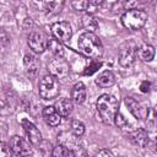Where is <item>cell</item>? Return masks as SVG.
<instances>
[{"instance_id": "cell-17", "label": "cell", "mask_w": 157, "mask_h": 157, "mask_svg": "<svg viewBox=\"0 0 157 157\" xmlns=\"http://www.w3.org/2000/svg\"><path fill=\"white\" fill-rule=\"evenodd\" d=\"M81 26L83 29H86V32H91V33H94V31L98 28V21L97 18L91 15V13H86L85 16H82L81 18Z\"/></svg>"}, {"instance_id": "cell-24", "label": "cell", "mask_w": 157, "mask_h": 157, "mask_svg": "<svg viewBox=\"0 0 157 157\" xmlns=\"http://www.w3.org/2000/svg\"><path fill=\"white\" fill-rule=\"evenodd\" d=\"M146 125L150 129H155L157 125V112L153 109H148V114L146 117Z\"/></svg>"}, {"instance_id": "cell-12", "label": "cell", "mask_w": 157, "mask_h": 157, "mask_svg": "<svg viewBox=\"0 0 157 157\" xmlns=\"http://www.w3.org/2000/svg\"><path fill=\"white\" fill-rule=\"evenodd\" d=\"M42 115H43V119L44 121L50 125V126H58L60 124V120H61V115L56 112L55 107L54 105H47L43 108V112H42Z\"/></svg>"}, {"instance_id": "cell-5", "label": "cell", "mask_w": 157, "mask_h": 157, "mask_svg": "<svg viewBox=\"0 0 157 157\" xmlns=\"http://www.w3.org/2000/svg\"><path fill=\"white\" fill-rule=\"evenodd\" d=\"M137 52L139 48L135 44V42H128L125 43L120 52H119V64L123 67H129L131 65H134V63L137 59Z\"/></svg>"}, {"instance_id": "cell-16", "label": "cell", "mask_w": 157, "mask_h": 157, "mask_svg": "<svg viewBox=\"0 0 157 157\" xmlns=\"http://www.w3.org/2000/svg\"><path fill=\"white\" fill-rule=\"evenodd\" d=\"M71 99L72 102L77 103V104H81L85 102L86 99V86L83 82H77L74 85L72 90H71Z\"/></svg>"}, {"instance_id": "cell-14", "label": "cell", "mask_w": 157, "mask_h": 157, "mask_svg": "<svg viewBox=\"0 0 157 157\" xmlns=\"http://www.w3.org/2000/svg\"><path fill=\"white\" fill-rule=\"evenodd\" d=\"M54 107H55L56 112L61 117H69L71 114L72 109H74V103H72V99L66 98V97H63V98H59L54 103Z\"/></svg>"}, {"instance_id": "cell-1", "label": "cell", "mask_w": 157, "mask_h": 157, "mask_svg": "<svg viewBox=\"0 0 157 157\" xmlns=\"http://www.w3.org/2000/svg\"><path fill=\"white\" fill-rule=\"evenodd\" d=\"M77 45H78L80 52L88 58L98 59L103 55V44L94 33L83 32L78 37Z\"/></svg>"}, {"instance_id": "cell-25", "label": "cell", "mask_w": 157, "mask_h": 157, "mask_svg": "<svg viewBox=\"0 0 157 157\" xmlns=\"http://www.w3.org/2000/svg\"><path fill=\"white\" fill-rule=\"evenodd\" d=\"M69 150H70V156H72V157H87V153H86L85 148L80 145L71 146Z\"/></svg>"}, {"instance_id": "cell-34", "label": "cell", "mask_w": 157, "mask_h": 157, "mask_svg": "<svg viewBox=\"0 0 157 157\" xmlns=\"http://www.w3.org/2000/svg\"><path fill=\"white\" fill-rule=\"evenodd\" d=\"M153 147H155V151L157 152V137H156V140H155V142H153Z\"/></svg>"}, {"instance_id": "cell-18", "label": "cell", "mask_w": 157, "mask_h": 157, "mask_svg": "<svg viewBox=\"0 0 157 157\" xmlns=\"http://www.w3.org/2000/svg\"><path fill=\"white\" fill-rule=\"evenodd\" d=\"M23 65L29 74H36L39 69V60L33 54H26L23 58Z\"/></svg>"}, {"instance_id": "cell-13", "label": "cell", "mask_w": 157, "mask_h": 157, "mask_svg": "<svg viewBox=\"0 0 157 157\" xmlns=\"http://www.w3.org/2000/svg\"><path fill=\"white\" fill-rule=\"evenodd\" d=\"M129 140L139 147H145L148 144V134L145 129L139 128L129 132Z\"/></svg>"}, {"instance_id": "cell-15", "label": "cell", "mask_w": 157, "mask_h": 157, "mask_svg": "<svg viewBox=\"0 0 157 157\" xmlns=\"http://www.w3.org/2000/svg\"><path fill=\"white\" fill-rule=\"evenodd\" d=\"M115 83V75L110 70L101 72L96 78V85L101 88H109Z\"/></svg>"}, {"instance_id": "cell-27", "label": "cell", "mask_w": 157, "mask_h": 157, "mask_svg": "<svg viewBox=\"0 0 157 157\" xmlns=\"http://www.w3.org/2000/svg\"><path fill=\"white\" fill-rule=\"evenodd\" d=\"M114 124H115L118 128H120V129H125V128L129 125V121H128L126 118L119 112V113L117 114L115 119H114Z\"/></svg>"}, {"instance_id": "cell-10", "label": "cell", "mask_w": 157, "mask_h": 157, "mask_svg": "<svg viewBox=\"0 0 157 157\" xmlns=\"http://www.w3.org/2000/svg\"><path fill=\"white\" fill-rule=\"evenodd\" d=\"M48 42L49 39L40 32H32L28 37V45L36 54L43 53L48 48Z\"/></svg>"}, {"instance_id": "cell-32", "label": "cell", "mask_w": 157, "mask_h": 157, "mask_svg": "<svg viewBox=\"0 0 157 157\" xmlns=\"http://www.w3.org/2000/svg\"><path fill=\"white\" fill-rule=\"evenodd\" d=\"M140 91H141L142 93H148V92L151 91V82L147 81V80L142 81V82L140 83Z\"/></svg>"}, {"instance_id": "cell-28", "label": "cell", "mask_w": 157, "mask_h": 157, "mask_svg": "<svg viewBox=\"0 0 157 157\" xmlns=\"http://www.w3.org/2000/svg\"><path fill=\"white\" fill-rule=\"evenodd\" d=\"M102 66L101 61H91V64L85 69L83 75H92L94 71H97V69H99Z\"/></svg>"}, {"instance_id": "cell-30", "label": "cell", "mask_w": 157, "mask_h": 157, "mask_svg": "<svg viewBox=\"0 0 157 157\" xmlns=\"http://www.w3.org/2000/svg\"><path fill=\"white\" fill-rule=\"evenodd\" d=\"M102 5H103V2H102V1H97V0H94V1H90V0H88L87 12L92 15V12L97 11L98 9H101V7H102Z\"/></svg>"}, {"instance_id": "cell-22", "label": "cell", "mask_w": 157, "mask_h": 157, "mask_svg": "<svg viewBox=\"0 0 157 157\" xmlns=\"http://www.w3.org/2000/svg\"><path fill=\"white\" fill-rule=\"evenodd\" d=\"M70 130L76 137H80L85 134V125L82 121H80L77 119H72L70 123Z\"/></svg>"}, {"instance_id": "cell-26", "label": "cell", "mask_w": 157, "mask_h": 157, "mask_svg": "<svg viewBox=\"0 0 157 157\" xmlns=\"http://www.w3.org/2000/svg\"><path fill=\"white\" fill-rule=\"evenodd\" d=\"M71 5L76 11H87L88 1L87 0H75V1H71Z\"/></svg>"}, {"instance_id": "cell-2", "label": "cell", "mask_w": 157, "mask_h": 157, "mask_svg": "<svg viewBox=\"0 0 157 157\" xmlns=\"http://www.w3.org/2000/svg\"><path fill=\"white\" fill-rule=\"evenodd\" d=\"M96 107L104 123L107 124L114 123V119L119 113V102L114 96L108 93L99 96V98L96 102Z\"/></svg>"}, {"instance_id": "cell-31", "label": "cell", "mask_w": 157, "mask_h": 157, "mask_svg": "<svg viewBox=\"0 0 157 157\" xmlns=\"http://www.w3.org/2000/svg\"><path fill=\"white\" fill-rule=\"evenodd\" d=\"M94 157H115V156H114V153H113L110 150H108V148H102V150H99V151L96 153Z\"/></svg>"}, {"instance_id": "cell-21", "label": "cell", "mask_w": 157, "mask_h": 157, "mask_svg": "<svg viewBox=\"0 0 157 157\" xmlns=\"http://www.w3.org/2000/svg\"><path fill=\"white\" fill-rule=\"evenodd\" d=\"M64 7V1H50L45 4V11L48 16H55L61 12Z\"/></svg>"}, {"instance_id": "cell-33", "label": "cell", "mask_w": 157, "mask_h": 157, "mask_svg": "<svg viewBox=\"0 0 157 157\" xmlns=\"http://www.w3.org/2000/svg\"><path fill=\"white\" fill-rule=\"evenodd\" d=\"M1 44H2V47H6V33H5V31L1 32Z\"/></svg>"}, {"instance_id": "cell-9", "label": "cell", "mask_w": 157, "mask_h": 157, "mask_svg": "<svg viewBox=\"0 0 157 157\" xmlns=\"http://www.w3.org/2000/svg\"><path fill=\"white\" fill-rule=\"evenodd\" d=\"M124 102H125V105L128 107L129 112H130L136 119H139V120L146 119L150 108H147V107H146L145 104H142L141 102L134 99L132 97H125Z\"/></svg>"}, {"instance_id": "cell-6", "label": "cell", "mask_w": 157, "mask_h": 157, "mask_svg": "<svg viewBox=\"0 0 157 157\" xmlns=\"http://www.w3.org/2000/svg\"><path fill=\"white\" fill-rule=\"evenodd\" d=\"M9 145L11 147L12 152L17 156L27 157L32 153V144H29V140H26L18 135H13L10 139Z\"/></svg>"}, {"instance_id": "cell-29", "label": "cell", "mask_w": 157, "mask_h": 157, "mask_svg": "<svg viewBox=\"0 0 157 157\" xmlns=\"http://www.w3.org/2000/svg\"><path fill=\"white\" fill-rule=\"evenodd\" d=\"M1 148H0V157H12V150L10 145L1 142Z\"/></svg>"}, {"instance_id": "cell-3", "label": "cell", "mask_w": 157, "mask_h": 157, "mask_svg": "<svg viewBox=\"0 0 157 157\" xmlns=\"http://www.w3.org/2000/svg\"><path fill=\"white\" fill-rule=\"evenodd\" d=\"M147 12L144 9H130L126 10L121 16V23L125 28L130 31L141 29L147 21Z\"/></svg>"}, {"instance_id": "cell-19", "label": "cell", "mask_w": 157, "mask_h": 157, "mask_svg": "<svg viewBox=\"0 0 157 157\" xmlns=\"http://www.w3.org/2000/svg\"><path fill=\"white\" fill-rule=\"evenodd\" d=\"M137 55L142 61H147L148 63L155 58V48L151 44H142L139 48Z\"/></svg>"}, {"instance_id": "cell-20", "label": "cell", "mask_w": 157, "mask_h": 157, "mask_svg": "<svg viewBox=\"0 0 157 157\" xmlns=\"http://www.w3.org/2000/svg\"><path fill=\"white\" fill-rule=\"evenodd\" d=\"M48 48H49V50H50L56 58H63V56H64V53H65L64 45L61 44V42H59L58 39H55L54 37L49 39V42H48Z\"/></svg>"}, {"instance_id": "cell-7", "label": "cell", "mask_w": 157, "mask_h": 157, "mask_svg": "<svg viewBox=\"0 0 157 157\" xmlns=\"http://www.w3.org/2000/svg\"><path fill=\"white\" fill-rule=\"evenodd\" d=\"M53 37L55 39H58L59 42H66L71 38L72 36V28L70 26L69 22L66 21H59V22H54L50 27Z\"/></svg>"}, {"instance_id": "cell-11", "label": "cell", "mask_w": 157, "mask_h": 157, "mask_svg": "<svg viewBox=\"0 0 157 157\" xmlns=\"http://www.w3.org/2000/svg\"><path fill=\"white\" fill-rule=\"evenodd\" d=\"M21 124H22V128H23L29 142L32 145H36V146L39 145L42 142V132H40V130L32 121H29L27 119H23L21 121Z\"/></svg>"}, {"instance_id": "cell-23", "label": "cell", "mask_w": 157, "mask_h": 157, "mask_svg": "<svg viewBox=\"0 0 157 157\" xmlns=\"http://www.w3.org/2000/svg\"><path fill=\"white\" fill-rule=\"evenodd\" d=\"M52 157H70V150L64 144H59L54 146L52 151Z\"/></svg>"}, {"instance_id": "cell-8", "label": "cell", "mask_w": 157, "mask_h": 157, "mask_svg": "<svg viewBox=\"0 0 157 157\" xmlns=\"http://www.w3.org/2000/svg\"><path fill=\"white\" fill-rule=\"evenodd\" d=\"M48 70H49V74L55 76L58 80L59 78H64L69 75V64L66 60H64L63 58H56V59H53L49 64H48Z\"/></svg>"}, {"instance_id": "cell-4", "label": "cell", "mask_w": 157, "mask_h": 157, "mask_svg": "<svg viewBox=\"0 0 157 157\" xmlns=\"http://www.w3.org/2000/svg\"><path fill=\"white\" fill-rule=\"evenodd\" d=\"M38 92H39V96L45 101L56 98L60 93L59 80L50 74L43 76L38 85Z\"/></svg>"}]
</instances>
